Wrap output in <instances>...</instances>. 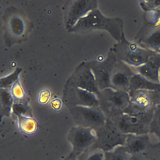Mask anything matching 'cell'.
<instances>
[{"instance_id":"6da1fadb","label":"cell","mask_w":160,"mask_h":160,"mask_svg":"<svg viewBox=\"0 0 160 160\" xmlns=\"http://www.w3.org/2000/svg\"><path fill=\"white\" fill-rule=\"evenodd\" d=\"M130 102L128 114L148 112L160 102V91L146 90L130 91Z\"/></svg>"},{"instance_id":"7a4b0ae2","label":"cell","mask_w":160,"mask_h":160,"mask_svg":"<svg viewBox=\"0 0 160 160\" xmlns=\"http://www.w3.org/2000/svg\"><path fill=\"white\" fill-rule=\"evenodd\" d=\"M157 141L150 133L128 135L123 146L133 160H146L148 153Z\"/></svg>"},{"instance_id":"3957f363","label":"cell","mask_w":160,"mask_h":160,"mask_svg":"<svg viewBox=\"0 0 160 160\" xmlns=\"http://www.w3.org/2000/svg\"><path fill=\"white\" fill-rule=\"evenodd\" d=\"M155 108L145 113L128 114L126 115L121 128V132L127 135L149 133L150 123Z\"/></svg>"},{"instance_id":"277c9868","label":"cell","mask_w":160,"mask_h":160,"mask_svg":"<svg viewBox=\"0 0 160 160\" xmlns=\"http://www.w3.org/2000/svg\"><path fill=\"white\" fill-rule=\"evenodd\" d=\"M128 135L111 131L96 134V141L94 145L105 152H109L124 146Z\"/></svg>"},{"instance_id":"5b68a950","label":"cell","mask_w":160,"mask_h":160,"mask_svg":"<svg viewBox=\"0 0 160 160\" xmlns=\"http://www.w3.org/2000/svg\"><path fill=\"white\" fill-rule=\"evenodd\" d=\"M96 133L79 131L73 136L72 142L78 156L93 146L96 141Z\"/></svg>"},{"instance_id":"8992f818","label":"cell","mask_w":160,"mask_h":160,"mask_svg":"<svg viewBox=\"0 0 160 160\" xmlns=\"http://www.w3.org/2000/svg\"><path fill=\"white\" fill-rule=\"evenodd\" d=\"M160 59H152L142 65L135 67L134 70L136 73L141 75L149 81L160 83Z\"/></svg>"},{"instance_id":"52a82bcc","label":"cell","mask_w":160,"mask_h":160,"mask_svg":"<svg viewBox=\"0 0 160 160\" xmlns=\"http://www.w3.org/2000/svg\"><path fill=\"white\" fill-rule=\"evenodd\" d=\"M128 89L129 91L138 90L160 91V83L151 82L141 75L136 73L131 78Z\"/></svg>"},{"instance_id":"ba28073f","label":"cell","mask_w":160,"mask_h":160,"mask_svg":"<svg viewBox=\"0 0 160 160\" xmlns=\"http://www.w3.org/2000/svg\"><path fill=\"white\" fill-rule=\"evenodd\" d=\"M149 133L160 142V102L156 105L154 110Z\"/></svg>"},{"instance_id":"9c48e42d","label":"cell","mask_w":160,"mask_h":160,"mask_svg":"<svg viewBox=\"0 0 160 160\" xmlns=\"http://www.w3.org/2000/svg\"><path fill=\"white\" fill-rule=\"evenodd\" d=\"M105 152L93 145L79 155L78 160H105Z\"/></svg>"},{"instance_id":"30bf717a","label":"cell","mask_w":160,"mask_h":160,"mask_svg":"<svg viewBox=\"0 0 160 160\" xmlns=\"http://www.w3.org/2000/svg\"><path fill=\"white\" fill-rule=\"evenodd\" d=\"M16 120L18 124L25 132H33L36 129L37 122L34 118L20 114L17 115Z\"/></svg>"},{"instance_id":"8fae6325","label":"cell","mask_w":160,"mask_h":160,"mask_svg":"<svg viewBox=\"0 0 160 160\" xmlns=\"http://www.w3.org/2000/svg\"><path fill=\"white\" fill-rule=\"evenodd\" d=\"M105 160H133L123 146L105 153Z\"/></svg>"},{"instance_id":"7c38bea8","label":"cell","mask_w":160,"mask_h":160,"mask_svg":"<svg viewBox=\"0 0 160 160\" xmlns=\"http://www.w3.org/2000/svg\"><path fill=\"white\" fill-rule=\"evenodd\" d=\"M51 97V93L50 90L47 88H43L38 92L37 101L40 104L45 105L49 102Z\"/></svg>"},{"instance_id":"4fadbf2b","label":"cell","mask_w":160,"mask_h":160,"mask_svg":"<svg viewBox=\"0 0 160 160\" xmlns=\"http://www.w3.org/2000/svg\"><path fill=\"white\" fill-rule=\"evenodd\" d=\"M10 92L12 98L16 100L22 99L24 95L23 90L18 82L15 83L12 86Z\"/></svg>"},{"instance_id":"5bb4252c","label":"cell","mask_w":160,"mask_h":160,"mask_svg":"<svg viewBox=\"0 0 160 160\" xmlns=\"http://www.w3.org/2000/svg\"><path fill=\"white\" fill-rule=\"evenodd\" d=\"M147 42V43L153 48L160 47V32L153 33L148 38Z\"/></svg>"},{"instance_id":"9a60e30c","label":"cell","mask_w":160,"mask_h":160,"mask_svg":"<svg viewBox=\"0 0 160 160\" xmlns=\"http://www.w3.org/2000/svg\"><path fill=\"white\" fill-rule=\"evenodd\" d=\"M50 106L54 111H58L62 108V103L61 100L58 98L52 99L50 102Z\"/></svg>"},{"instance_id":"2e32d148","label":"cell","mask_w":160,"mask_h":160,"mask_svg":"<svg viewBox=\"0 0 160 160\" xmlns=\"http://www.w3.org/2000/svg\"><path fill=\"white\" fill-rule=\"evenodd\" d=\"M159 82L160 83V68L159 69Z\"/></svg>"}]
</instances>
